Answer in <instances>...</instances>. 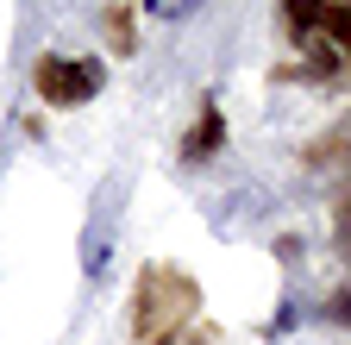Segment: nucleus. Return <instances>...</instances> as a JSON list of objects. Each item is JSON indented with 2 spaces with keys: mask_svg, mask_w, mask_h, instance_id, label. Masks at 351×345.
Returning a JSON list of instances; mask_svg holds the SVG:
<instances>
[{
  "mask_svg": "<svg viewBox=\"0 0 351 345\" xmlns=\"http://www.w3.org/2000/svg\"><path fill=\"white\" fill-rule=\"evenodd\" d=\"M201 314V289L189 270L176 264H151L138 276V295H132V339L138 345H176V333L195 326Z\"/></svg>",
  "mask_w": 351,
  "mask_h": 345,
  "instance_id": "nucleus-1",
  "label": "nucleus"
},
{
  "mask_svg": "<svg viewBox=\"0 0 351 345\" xmlns=\"http://www.w3.org/2000/svg\"><path fill=\"white\" fill-rule=\"evenodd\" d=\"M101 63H75V57H38L32 69V88L44 107H82V101H95L101 95Z\"/></svg>",
  "mask_w": 351,
  "mask_h": 345,
  "instance_id": "nucleus-2",
  "label": "nucleus"
},
{
  "mask_svg": "<svg viewBox=\"0 0 351 345\" xmlns=\"http://www.w3.org/2000/svg\"><path fill=\"white\" fill-rule=\"evenodd\" d=\"M219 145H226V113H219L213 101H201V119H195V132L182 139V157L189 163H207Z\"/></svg>",
  "mask_w": 351,
  "mask_h": 345,
  "instance_id": "nucleus-3",
  "label": "nucleus"
},
{
  "mask_svg": "<svg viewBox=\"0 0 351 345\" xmlns=\"http://www.w3.org/2000/svg\"><path fill=\"white\" fill-rule=\"evenodd\" d=\"M101 25H107V45H113V57H132V51H138V25H132V7H125V0H107Z\"/></svg>",
  "mask_w": 351,
  "mask_h": 345,
  "instance_id": "nucleus-4",
  "label": "nucleus"
},
{
  "mask_svg": "<svg viewBox=\"0 0 351 345\" xmlns=\"http://www.w3.org/2000/svg\"><path fill=\"white\" fill-rule=\"evenodd\" d=\"M320 32L339 38V45H351V7L345 0H320Z\"/></svg>",
  "mask_w": 351,
  "mask_h": 345,
  "instance_id": "nucleus-5",
  "label": "nucleus"
},
{
  "mask_svg": "<svg viewBox=\"0 0 351 345\" xmlns=\"http://www.w3.org/2000/svg\"><path fill=\"white\" fill-rule=\"evenodd\" d=\"M289 32H320V0H282Z\"/></svg>",
  "mask_w": 351,
  "mask_h": 345,
  "instance_id": "nucleus-6",
  "label": "nucleus"
},
{
  "mask_svg": "<svg viewBox=\"0 0 351 345\" xmlns=\"http://www.w3.org/2000/svg\"><path fill=\"white\" fill-rule=\"evenodd\" d=\"M345 7H351V0H345Z\"/></svg>",
  "mask_w": 351,
  "mask_h": 345,
  "instance_id": "nucleus-7",
  "label": "nucleus"
}]
</instances>
